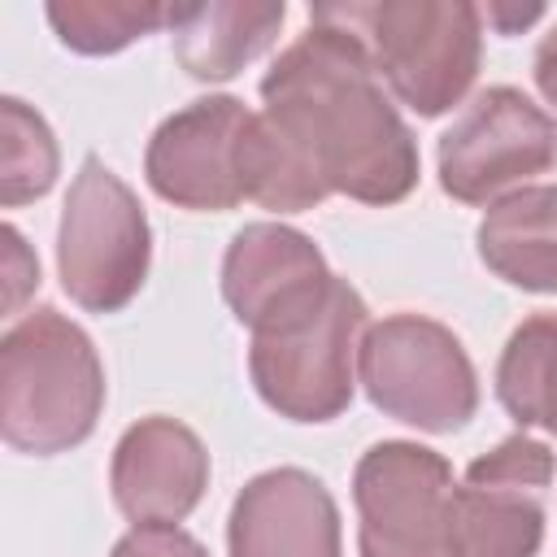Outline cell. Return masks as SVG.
I'll list each match as a JSON object with an SVG mask.
<instances>
[{"mask_svg":"<svg viewBox=\"0 0 557 557\" xmlns=\"http://www.w3.org/2000/svg\"><path fill=\"white\" fill-rule=\"evenodd\" d=\"M535 87H540V96L557 109V26L540 39V48H535Z\"/></svg>","mask_w":557,"mask_h":557,"instance_id":"obj_21","label":"cell"},{"mask_svg":"<svg viewBox=\"0 0 557 557\" xmlns=\"http://www.w3.org/2000/svg\"><path fill=\"white\" fill-rule=\"evenodd\" d=\"M544 9H487V22H496L500 30H513V26H527V22H535Z\"/></svg>","mask_w":557,"mask_h":557,"instance_id":"obj_22","label":"cell"},{"mask_svg":"<svg viewBox=\"0 0 557 557\" xmlns=\"http://www.w3.org/2000/svg\"><path fill=\"white\" fill-rule=\"evenodd\" d=\"M474 248L479 261L509 287L557 296V187L531 183L487 205Z\"/></svg>","mask_w":557,"mask_h":557,"instance_id":"obj_15","label":"cell"},{"mask_svg":"<svg viewBox=\"0 0 557 557\" xmlns=\"http://www.w3.org/2000/svg\"><path fill=\"white\" fill-rule=\"evenodd\" d=\"M496 400L518 426L557 435V313H531L500 348Z\"/></svg>","mask_w":557,"mask_h":557,"instance_id":"obj_16","label":"cell"},{"mask_svg":"<svg viewBox=\"0 0 557 557\" xmlns=\"http://www.w3.org/2000/svg\"><path fill=\"white\" fill-rule=\"evenodd\" d=\"M331 283L335 274L322 248L283 222H248L222 257V300L252 335L278 331L283 322L309 313Z\"/></svg>","mask_w":557,"mask_h":557,"instance_id":"obj_11","label":"cell"},{"mask_svg":"<svg viewBox=\"0 0 557 557\" xmlns=\"http://www.w3.org/2000/svg\"><path fill=\"white\" fill-rule=\"evenodd\" d=\"M61 152L52 126L17 96L0 100V205L17 209L52 191Z\"/></svg>","mask_w":557,"mask_h":557,"instance_id":"obj_18","label":"cell"},{"mask_svg":"<svg viewBox=\"0 0 557 557\" xmlns=\"http://www.w3.org/2000/svg\"><path fill=\"white\" fill-rule=\"evenodd\" d=\"M231 557H344L339 505L326 483L300 466L252 474L226 518Z\"/></svg>","mask_w":557,"mask_h":557,"instance_id":"obj_13","label":"cell"},{"mask_svg":"<svg viewBox=\"0 0 557 557\" xmlns=\"http://www.w3.org/2000/svg\"><path fill=\"white\" fill-rule=\"evenodd\" d=\"M453 466L418 440H379L352 470L361 557H453Z\"/></svg>","mask_w":557,"mask_h":557,"instance_id":"obj_7","label":"cell"},{"mask_svg":"<svg viewBox=\"0 0 557 557\" xmlns=\"http://www.w3.org/2000/svg\"><path fill=\"white\" fill-rule=\"evenodd\" d=\"M361 292L335 274L331 292L278 331L252 335L248 374L257 396L292 422H331L352 405L357 352L366 335Z\"/></svg>","mask_w":557,"mask_h":557,"instance_id":"obj_4","label":"cell"},{"mask_svg":"<svg viewBox=\"0 0 557 557\" xmlns=\"http://www.w3.org/2000/svg\"><path fill=\"white\" fill-rule=\"evenodd\" d=\"M309 17L352 30L392 96L418 117L457 109L479 78L483 13L466 0H348L313 4Z\"/></svg>","mask_w":557,"mask_h":557,"instance_id":"obj_3","label":"cell"},{"mask_svg":"<svg viewBox=\"0 0 557 557\" xmlns=\"http://www.w3.org/2000/svg\"><path fill=\"white\" fill-rule=\"evenodd\" d=\"M109 487L135 527H174L209 487V453L187 422L165 413L139 418L113 444Z\"/></svg>","mask_w":557,"mask_h":557,"instance_id":"obj_12","label":"cell"},{"mask_svg":"<svg viewBox=\"0 0 557 557\" xmlns=\"http://www.w3.org/2000/svg\"><path fill=\"white\" fill-rule=\"evenodd\" d=\"M44 13L57 39L83 57L122 52L135 39L170 26V4L152 0H52Z\"/></svg>","mask_w":557,"mask_h":557,"instance_id":"obj_17","label":"cell"},{"mask_svg":"<svg viewBox=\"0 0 557 557\" xmlns=\"http://www.w3.org/2000/svg\"><path fill=\"white\" fill-rule=\"evenodd\" d=\"M152 261V226L139 196L100 161L83 157L57 226V274L87 313L126 309Z\"/></svg>","mask_w":557,"mask_h":557,"instance_id":"obj_5","label":"cell"},{"mask_svg":"<svg viewBox=\"0 0 557 557\" xmlns=\"http://www.w3.org/2000/svg\"><path fill=\"white\" fill-rule=\"evenodd\" d=\"M357 374L374 409L431 435L461 431L479 409V374L466 344L422 313H392L366 326Z\"/></svg>","mask_w":557,"mask_h":557,"instance_id":"obj_6","label":"cell"},{"mask_svg":"<svg viewBox=\"0 0 557 557\" xmlns=\"http://www.w3.org/2000/svg\"><path fill=\"white\" fill-rule=\"evenodd\" d=\"M435 165L453 200L496 205L557 165V117L518 87H487L440 135Z\"/></svg>","mask_w":557,"mask_h":557,"instance_id":"obj_8","label":"cell"},{"mask_svg":"<svg viewBox=\"0 0 557 557\" xmlns=\"http://www.w3.org/2000/svg\"><path fill=\"white\" fill-rule=\"evenodd\" d=\"M257 113L235 96H200L170 113L144 152L148 187L196 213H226L248 200Z\"/></svg>","mask_w":557,"mask_h":557,"instance_id":"obj_9","label":"cell"},{"mask_svg":"<svg viewBox=\"0 0 557 557\" xmlns=\"http://www.w3.org/2000/svg\"><path fill=\"white\" fill-rule=\"evenodd\" d=\"M0 239H4V309L13 313L22 305V296L39 287V261L26 248L17 226H0Z\"/></svg>","mask_w":557,"mask_h":557,"instance_id":"obj_20","label":"cell"},{"mask_svg":"<svg viewBox=\"0 0 557 557\" xmlns=\"http://www.w3.org/2000/svg\"><path fill=\"white\" fill-rule=\"evenodd\" d=\"M104 409V366L91 335L39 305L0 339V435L13 453L78 448Z\"/></svg>","mask_w":557,"mask_h":557,"instance_id":"obj_2","label":"cell"},{"mask_svg":"<svg viewBox=\"0 0 557 557\" xmlns=\"http://www.w3.org/2000/svg\"><path fill=\"white\" fill-rule=\"evenodd\" d=\"M261 100L248 165L261 209L305 213L326 196L396 205L418 187V139L352 30L309 17L265 70Z\"/></svg>","mask_w":557,"mask_h":557,"instance_id":"obj_1","label":"cell"},{"mask_svg":"<svg viewBox=\"0 0 557 557\" xmlns=\"http://www.w3.org/2000/svg\"><path fill=\"white\" fill-rule=\"evenodd\" d=\"M287 17L278 0H209V4H170V44L178 65L200 83H226L252 65Z\"/></svg>","mask_w":557,"mask_h":557,"instance_id":"obj_14","label":"cell"},{"mask_svg":"<svg viewBox=\"0 0 557 557\" xmlns=\"http://www.w3.org/2000/svg\"><path fill=\"white\" fill-rule=\"evenodd\" d=\"M109 557H209V548L183 527H131Z\"/></svg>","mask_w":557,"mask_h":557,"instance_id":"obj_19","label":"cell"},{"mask_svg":"<svg viewBox=\"0 0 557 557\" xmlns=\"http://www.w3.org/2000/svg\"><path fill=\"white\" fill-rule=\"evenodd\" d=\"M553 474V448L522 431L474 457L453 487V557H535L544 544Z\"/></svg>","mask_w":557,"mask_h":557,"instance_id":"obj_10","label":"cell"}]
</instances>
